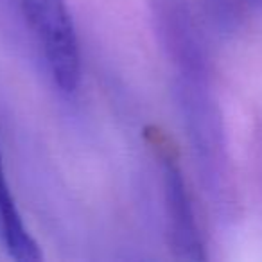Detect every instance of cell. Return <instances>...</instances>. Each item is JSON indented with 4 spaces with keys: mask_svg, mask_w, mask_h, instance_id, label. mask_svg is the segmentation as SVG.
<instances>
[{
    "mask_svg": "<svg viewBox=\"0 0 262 262\" xmlns=\"http://www.w3.org/2000/svg\"><path fill=\"white\" fill-rule=\"evenodd\" d=\"M162 180H164V203L167 217V235L171 250L178 258L203 260V241L194 215L183 172L176 158L169 151L160 155Z\"/></svg>",
    "mask_w": 262,
    "mask_h": 262,
    "instance_id": "obj_2",
    "label": "cell"
},
{
    "mask_svg": "<svg viewBox=\"0 0 262 262\" xmlns=\"http://www.w3.org/2000/svg\"><path fill=\"white\" fill-rule=\"evenodd\" d=\"M20 13L36 40L54 84L63 94L77 90L81 51L77 31L65 0H16Z\"/></svg>",
    "mask_w": 262,
    "mask_h": 262,
    "instance_id": "obj_1",
    "label": "cell"
},
{
    "mask_svg": "<svg viewBox=\"0 0 262 262\" xmlns=\"http://www.w3.org/2000/svg\"><path fill=\"white\" fill-rule=\"evenodd\" d=\"M0 239L4 243L9 257L20 262H36L43 255L27 230L22 219L15 196L9 189L8 176H6L2 151H0Z\"/></svg>",
    "mask_w": 262,
    "mask_h": 262,
    "instance_id": "obj_3",
    "label": "cell"
}]
</instances>
